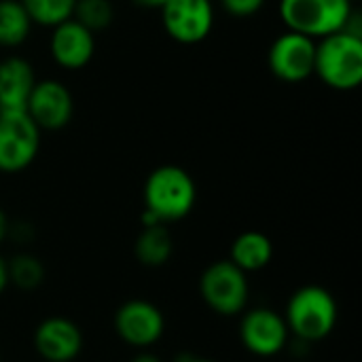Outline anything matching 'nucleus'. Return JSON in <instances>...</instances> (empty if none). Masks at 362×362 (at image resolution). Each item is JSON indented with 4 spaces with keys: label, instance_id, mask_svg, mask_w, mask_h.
Returning a JSON list of instances; mask_svg holds the SVG:
<instances>
[{
    "label": "nucleus",
    "instance_id": "f257e3e1",
    "mask_svg": "<svg viewBox=\"0 0 362 362\" xmlns=\"http://www.w3.org/2000/svg\"><path fill=\"white\" fill-rule=\"evenodd\" d=\"M197 202L193 176L174 163L155 168L144 182V210L153 212L159 223H178L189 216Z\"/></svg>",
    "mask_w": 362,
    "mask_h": 362
},
{
    "label": "nucleus",
    "instance_id": "f03ea898",
    "mask_svg": "<svg viewBox=\"0 0 362 362\" xmlns=\"http://www.w3.org/2000/svg\"><path fill=\"white\" fill-rule=\"evenodd\" d=\"M314 74L329 89H358L362 83V38L341 30L316 40Z\"/></svg>",
    "mask_w": 362,
    "mask_h": 362
},
{
    "label": "nucleus",
    "instance_id": "7ed1b4c3",
    "mask_svg": "<svg viewBox=\"0 0 362 362\" xmlns=\"http://www.w3.org/2000/svg\"><path fill=\"white\" fill-rule=\"evenodd\" d=\"M288 333L303 344L327 339L337 325L335 297L322 286H303L293 293L284 314Z\"/></svg>",
    "mask_w": 362,
    "mask_h": 362
},
{
    "label": "nucleus",
    "instance_id": "20e7f679",
    "mask_svg": "<svg viewBox=\"0 0 362 362\" xmlns=\"http://www.w3.org/2000/svg\"><path fill=\"white\" fill-rule=\"evenodd\" d=\"M354 11L350 0H280L278 13L286 30L320 40L341 32Z\"/></svg>",
    "mask_w": 362,
    "mask_h": 362
},
{
    "label": "nucleus",
    "instance_id": "39448f33",
    "mask_svg": "<svg viewBox=\"0 0 362 362\" xmlns=\"http://www.w3.org/2000/svg\"><path fill=\"white\" fill-rule=\"evenodd\" d=\"M40 151V129L25 110H0V174L28 170Z\"/></svg>",
    "mask_w": 362,
    "mask_h": 362
},
{
    "label": "nucleus",
    "instance_id": "423d86ee",
    "mask_svg": "<svg viewBox=\"0 0 362 362\" xmlns=\"http://www.w3.org/2000/svg\"><path fill=\"white\" fill-rule=\"evenodd\" d=\"M199 295L218 316H238L248 305V276L229 259L216 261L204 269L199 278Z\"/></svg>",
    "mask_w": 362,
    "mask_h": 362
},
{
    "label": "nucleus",
    "instance_id": "0eeeda50",
    "mask_svg": "<svg viewBox=\"0 0 362 362\" xmlns=\"http://www.w3.org/2000/svg\"><path fill=\"white\" fill-rule=\"evenodd\" d=\"M314 57L316 40L286 30L272 42L267 51V66L272 74L284 83H303L314 74Z\"/></svg>",
    "mask_w": 362,
    "mask_h": 362
},
{
    "label": "nucleus",
    "instance_id": "6e6552de",
    "mask_svg": "<svg viewBox=\"0 0 362 362\" xmlns=\"http://www.w3.org/2000/svg\"><path fill=\"white\" fill-rule=\"evenodd\" d=\"M161 23L172 40L197 45L214 28V4L212 0H168L161 6Z\"/></svg>",
    "mask_w": 362,
    "mask_h": 362
},
{
    "label": "nucleus",
    "instance_id": "1a4fd4ad",
    "mask_svg": "<svg viewBox=\"0 0 362 362\" xmlns=\"http://www.w3.org/2000/svg\"><path fill=\"white\" fill-rule=\"evenodd\" d=\"M25 112L40 132H57L72 121L74 98L62 81L42 78L34 83V89L25 104Z\"/></svg>",
    "mask_w": 362,
    "mask_h": 362
},
{
    "label": "nucleus",
    "instance_id": "9d476101",
    "mask_svg": "<svg viewBox=\"0 0 362 362\" xmlns=\"http://www.w3.org/2000/svg\"><path fill=\"white\" fill-rule=\"evenodd\" d=\"M117 335L134 348H151L165 333L163 312L144 299H132L123 303L115 314Z\"/></svg>",
    "mask_w": 362,
    "mask_h": 362
},
{
    "label": "nucleus",
    "instance_id": "9b49d317",
    "mask_svg": "<svg viewBox=\"0 0 362 362\" xmlns=\"http://www.w3.org/2000/svg\"><path fill=\"white\" fill-rule=\"evenodd\" d=\"M240 339L255 356H276L288 344V327L284 316L269 308H255L240 322Z\"/></svg>",
    "mask_w": 362,
    "mask_h": 362
},
{
    "label": "nucleus",
    "instance_id": "f8f14e48",
    "mask_svg": "<svg viewBox=\"0 0 362 362\" xmlns=\"http://www.w3.org/2000/svg\"><path fill=\"white\" fill-rule=\"evenodd\" d=\"M49 53L53 62L64 70L85 68L95 53V34L78 23L74 17L51 28Z\"/></svg>",
    "mask_w": 362,
    "mask_h": 362
},
{
    "label": "nucleus",
    "instance_id": "ddd939ff",
    "mask_svg": "<svg viewBox=\"0 0 362 362\" xmlns=\"http://www.w3.org/2000/svg\"><path fill=\"white\" fill-rule=\"evenodd\" d=\"M34 350L47 362H72L83 350V333L68 318H45L34 331Z\"/></svg>",
    "mask_w": 362,
    "mask_h": 362
},
{
    "label": "nucleus",
    "instance_id": "4468645a",
    "mask_svg": "<svg viewBox=\"0 0 362 362\" xmlns=\"http://www.w3.org/2000/svg\"><path fill=\"white\" fill-rule=\"evenodd\" d=\"M34 83L36 74L25 57L8 55L0 59V110H25Z\"/></svg>",
    "mask_w": 362,
    "mask_h": 362
},
{
    "label": "nucleus",
    "instance_id": "2eb2a0df",
    "mask_svg": "<svg viewBox=\"0 0 362 362\" xmlns=\"http://www.w3.org/2000/svg\"><path fill=\"white\" fill-rule=\"evenodd\" d=\"M274 259L272 240L261 231H244L231 244V263L238 265L244 274L265 269Z\"/></svg>",
    "mask_w": 362,
    "mask_h": 362
},
{
    "label": "nucleus",
    "instance_id": "dca6fc26",
    "mask_svg": "<svg viewBox=\"0 0 362 362\" xmlns=\"http://www.w3.org/2000/svg\"><path fill=\"white\" fill-rule=\"evenodd\" d=\"M174 242L165 225L142 227L134 244V255L144 267H161L172 259Z\"/></svg>",
    "mask_w": 362,
    "mask_h": 362
},
{
    "label": "nucleus",
    "instance_id": "f3484780",
    "mask_svg": "<svg viewBox=\"0 0 362 362\" xmlns=\"http://www.w3.org/2000/svg\"><path fill=\"white\" fill-rule=\"evenodd\" d=\"M32 19L19 0H0V47H19L32 32Z\"/></svg>",
    "mask_w": 362,
    "mask_h": 362
},
{
    "label": "nucleus",
    "instance_id": "a211bd4d",
    "mask_svg": "<svg viewBox=\"0 0 362 362\" xmlns=\"http://www.w3.org/2000/svg\"><path fill=\"white\" fill-rule=\"evenodd\" d=\"M34 25L55 28L74 15L76 0H19Z\"/></svg>",
    "mask_w": 362,
    "mask_h": 362
},
{
    "label": "nucleus",
    "instance_id": "6ab92c4d",
    "mask_svg": "<svg viewBox=\"0 0 362 362\" xmlns=\"http://www.w3.org/2000/svg\"><path fill=\"white\" fill-rule=\"evenodd\" d=\"M8 267V284H15L23 291H34L45 280V267L42 263L32 255H17L6 263Z\"/></svg>",
    "mask_w": 362,
    "mask_h": 362
},
{
    "label": "nucleus",
    "instance_id": "aec40b11",
    "mask_svg": "<svg viewBox=\"0 0 362 362\" xmlns=\"http://www.w3.org/2000/svg\"><path fill=\"white\" fill-rule=\"evenodd\" d=\"M72 17L95 34V32L106 30L112 23L115 8L110 0H81L76 2Z\"/></svg>",
    "mask_w": 362,
    "mask_h": 362
},
{
    "label": "nucleus",
    "instance_id": "412c9836",
    "mask_svg": "<svg viewBox=\"0 0 362 362\" xmlns=\"http://www.w3.org/2000/svg\"><path fill=\"white\" fill-rule=\"evenodd\" d=\"M223 11L235 19H250L255 17L267 0H218Z\"/></svg>",
    "mask_w": 362,
    "mask_h": 362
},
{
    "label": "nucleus",
    "instance_id": "4be33fe9",
    "mask_svg": "<svg viewBox=\"0 0 362 362\" xmlns=\"http://www.w3.org/2000/svg\"><path fill=\"white\" fill-rule=\"evenodd\" d=\"M6 286H8V267H6V261L0 257V295L4 293Z\"/></svg>",
    "mask_w": 362,
    "mask_h": 362
},
{
    "label": "nucleus",
    "instance_id": "5701e85b",
    "mask_svg": "<svg viewBox=\"0 0 362 362\" xmlns=\"http://www.w3.org/2000/svg\"><path fill=\"white\" fill-rule=\"evenodd\" d=\"M8 231H11V225H8V218H6V214H4V210L0 208V244L6 240V235H8Z\"/></svg>",
    "mask_w": 362,
    "mask_h": 362
},
{
    "label": "nucleus",
    "instance_id": "b1692460",
    "mask_svg": "<svg viewBox=\"0 0 362 362\" xmlns=\"http://www.w3.org/2000/svg\"><path fill=\"white\" fill-rule=\"evenodd\" d=\"M138 6H146V8H161L168 0H134Z\"/></svg>",
    "mask_w": 362,
    "mask_h": 362
},
{
    "label": "nucleus",
    "instance_id": "393cba45",
    "mask_svg": "<svg viewBox=\"0 0 362 362\" xmlns=\"http://www.w3.org/2000/svg\"><path fill=\"white\" fill-rule=\"evenodd\" d=\"M132 362H161V358H157L155 354H148V352H142V354H138L136 358Z\"/></svg>",
    "mask_w": 362,
    "mask_h": 362
},
{
    "label": "nucleus",
    "instance_id": "a878e982",
    "mask_svg": "<svg viewBox=\"0 0 362 362\" xmlns=\"http://www.w3.org/2000/svg\"><path fill=\"white\" fill-rule=\"evenodd\" d=\"M176 362H214V361H208V358H197V356H191V354H182V356H178Z\"/></svg>",
    "mask_w": 362,
    "mask_h": 362
},
{
    "label": "nucleus",
    "instance_id": "bb28decb",
    "mask_svg": "<svg viewBox=\"0 0 362 362\" xmlns=\"http://www.w3.org/2000/svg\"><path fill=\"white\" fill-rule=\"evenodd\" d=\"M350 2H354V4H356V2H358V0H350Z\"/></svg>",
    "mask_w": 362,
    "mask_h": 362
},
{
    "label": "nucleus",
    "instance_id": "cd10ccee",
    "mask_svg": "<svg viewBox=\"0 0 362 362\" xmlns=\"http://www.w3.org/2000/svg\"><path fill=\"white\" fill-rule=\"evenodd\" d=\"M76 2H81V0H76Z\"/></svg>",
    "mask_w": 362,
    "mask_h": 362
}]
</instances>
